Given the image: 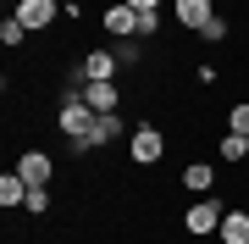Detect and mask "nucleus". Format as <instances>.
Instances as JSON below:
<instances>
[{
    "label": "nucleus",
    "instance_id": "obj_1",
    "mask_svg": "<svg viewBox=\"0 0 249 244\" xmlns=\"http://www.w3.org/2000/svg\"><path fill=\"white\" fill-rule=\"evenodd\" d=\"M222 217H227V206L205 194V200H194V206H188L183 227H188V239H211V233H222Z\"/></svg>",
    "mask_w": 249,
    "mask_h": 244
},
{
    "label": "nucleus",
    "instance_id": "obj_18",
    "mask_svg": "<svg viewBox=\"0 0 249 244\" xmlns=\"http://www.w3.org/2000/svg\"><path fill=\"white\" fill-rule=\"evenodd\" d=\"M28 217H45V211H50V189H28Z\"/></svg>",
    "mask_w": 249,
    "mask_h": 244
},
{
    "label": "nucleus",
    "instance_id": "obj_17",
    "mask_svg": "<svg viewBox=\"0 0 249 244\" xmlns=\"http://www.w3.org/2000/svg\"><path fill=\"white\" fill-rule=\"evenodd\" d=\"M111 50H116V61H122V67H133V61H139V39H133V34H127V39H116Z\"/></svg>",
    "mask_w": 249,
    "mask_h": 244
},
{
    "label": "nucleus",
    "instance_id": "obj_2",
    "mask_svg": "<svg viewBox=\"0 0 249 244\" xmlns=\"http://www.w3.org/2000/svg\"><path fill=\"white\" fill-rule=\"evenodd\" d=\"M94 117H100V111L89 106V100H61V106H55V128H61L67 139H89L94 133Z\"/></svg>",
    "mask_w": 249,
    "mask_h": 244
},
{
    "label": "nucleus",
    "instance_id": "obj_14",
    "mask_svg": "<svg viewBox=\"0 0 249 244\" xmlns=\"http://www.w3.org/2000/svg\"><path fill=\"white\" fill-rule=\"evenodd\" d=\"M244 155H249V133H232L227 128L222 133V161H244Z\"/></svg>",
    "mask_w": 249,
    "mask_h": 244
},
{
    "label": "nucleus",
    "instance_id": "obj_19",
    "mask_svg": "<svg viewBox=\"0 0 249 244\" xmlns=\"http://www.w3.org/2000/svg\"><path fill=\"white\" fill-rule=\"evenodd\" d=\"M227 128H232V133H249V100H244V106H232V111H227Z\"/></svg>",
    "mask_w": 249,
    "mask_h": 244
},
{
    "label": "nucleus",
    "instance_id": "obj_13",
    "mask_svg": "<svg viewBox=\"0 0 249 244\" xmlns=\"http://www.w3.org/2000/svg\"><path fill=\"white\" fill-rule=\"evenodd\" d=\"M94 145H111V139H122V117H116V111H106V117H94Z\"/></svg>",
    "mask_w": 249,
    "mask_h": 244
},
{
    "label": "nucleus",
    "instance_id": "obj_4",
    "mask_svg": "<svg viewBox=\"0 0 249 244\" xmlns=\"http://www.w3.org/2000/svg\"><path fill=\"white\" fill-rule=\"evenodd\" d=\"M17 172H22V183H28V189H50V178H55V161H50L45 150H22Z\"/></svg>",
    "mask_w": 249,
    "mask_h": 244
},
{
    "label": "nucleus",
    "instance_id": "obj_20",
    "mask_svg": "<svg viewBox=\"0 0 249 244\" xmlns=\"http://www.w3.org/2000/svg\"><path fill=\"white\" fill-rule=\"evenodd\" d=\"M155 28H160V11H139V34H133V39H150Z\"/></svg>",
    "mask_w": 249,
    "mask_h": 244
},
{
    "label": "nucleus",
    "instance_id": "obj_8",
    "mask_svg": "<svg viewBox=\"0 0 249 244\" xmlns=\"http://www.w3.org/2000/svg\"><path fill=\"white\" fill-rule=\"evenodd\" d=\"M83 100H89V106L100 111V117H106V111H116V106H122V89H116L111 78H94L89 89H83Z\"/></svg>",
    "mask_w": 249,
    "mask_h": 244
},
{
    "label": "nucleus",
    "instance_id": "obj_16",
    "mask_svg": "<svg viewBox=\"0 0 249 244\" xmlns=\"http://www.w3.org/2000/svg\"><path fill=\"white\" fill-rule=\"evenodd\" d=\"M227 34H232V28H227V17H211V22L199 28V39H205V45H222Z\"/></svg>",
    "mask_w": 249,
    "mask_h": 244
},
{
    "label": "nucleus",
    "instance_id": "obj_9",
    "mask_svg": "<svg viewBox=\"0 0 249 244\" xmlns=\"http://www.w3.org/2000/svg\"><path fill=\"white\" fill-rule=\"evenodd\" d=\"M0 206H6V211H22V206H28V183H22V172H17V167L0 178Z\"/></svg>",
    "mask_w": 249,
    "mask_h": 244
},
{
    "label": "nucleus",
    "instance_id": "obj_7",
    "mask_svg": "<svg viewBox=\"0 0 249 244\" xmlns=\"http://www.w3.org/2000/svg\"><path fill=\"white\" fill-rule=\"evenodd\" d=\"M100 28H106V34H116V39H127V34H139V11L127 6V0H116V6H106Z\"/></svg>",
    "mask_w": 249,
    "mask_h": 244
},
{
    "label": "nucleus",
    "instance_id": "obj_21",
    "mask_svg": "<svg viewBox=\"0 0 249 244\" xmlns=\"http://www.w3.org/2000/svg\"><path fill=\"white\" fill-rule=\"evenodd\" d=\"M133 11H160V0H127Z\"/></svg>",
    "mask_w": 249,
    "mask_h": 244
},
{
    "label": "nucleus",
    "instance_id": "obj_11",
    "mask_svg": "<svg viewBox=\"0 0 249 244\" xmlns=\"http://www.w3.org/2000/svg\"><path fill=\"white\" fill-rule=\"evenodd\" d=\"M183 183H188L194 194H211V189H216V167H211V161H188V167H183Z\"/></svg>",
    "mask_w": 249,
    "mask_h": 244
},
{
    "label": "nucleus",
    "instance_id": "obj_12",
    "mask_svg": "<svg viewBox=\"0 0 249 244\" xmlns=\"http://www.w3.org/2000/svg\"><path fill=\"white\" fill-rule=\"evenodd\" d=\"M216 239H222V244H249V211H227Z\"/></svg>",
    "mask_w": 249,
    "mask_h": 244
},
{
    "label": "nucleus",
    "instance_id": "obj_10",
    "mask_svg": "<svg viewBox=\"0 0 249 244\" xmlns=\"http://www.w3.org/2000/svg\"><path fill=\"white\" fill-rule=\"evenodd\" d=\"M116 67H122V61H116V50H89V56H83L89 83H94V78H111V83H116Z\"/></svg>",
    "mask_w": 249,
    "mask_h": 244
},
{
    "label": "nucleus",
    "instance_id": "obj_15",
    "mask_svg": "<svg viewBox=\"0 0 249 244\" xmlns=\"http://www.w3.org/2000/svg\"><path fill=\"white\" fill-rule=\"evenodd\" d=\"M22 39H28V28H22L17 17H6V22H0V45H11V50H17Z\"/></svg>",
    "mask_w": 249,
    "mask_h": 244
},
{
    "label": "nucleus",
    "instance_id": "obj_6",
    "mask_svg": "<svg viewBox=\"0 0 249 244\" xmlns=\"http://www.w3.org/2000/svg\"><path fill=\"white\" fill-rule=\"evenodd\" d=\"M172 17H178L188 34H199V28L216 17V6H211V0H172Z\"/></svg>",
    "mask_w": 249,
    "mask_h": 244
},
{
    "label": "nucleus",
    "instance_id": "obj_5",
    "mask_svg": "<svg viewBox=\"0 0 249 244\" xmlns=\"http://www.w3.org/2000/svg\"><path fill=\"white\" fill-rule=\"evenodd\" d=\"M28 34H39V28H50L55 22V0H17V11H11Z\"/></svg>",
    "mask_w": 249,
    "mask_h": 244
},
{
    "label": "nucleus",
    "instance_id": "obj_3",
    "mask_svg": "<svg viewBox=\"0 0 249 244\" xmlns=\"http://www.w3.org/2000/svg\"><path fill=\"white\" fill-rule=\"evenodd\" d=\"M127 155H133L139 167H155L160 155H166V133H160V128H133V139H127Z\"/></svg>",
    "mask_w": 249,
    "mask_h": 244
}]
</instances>
